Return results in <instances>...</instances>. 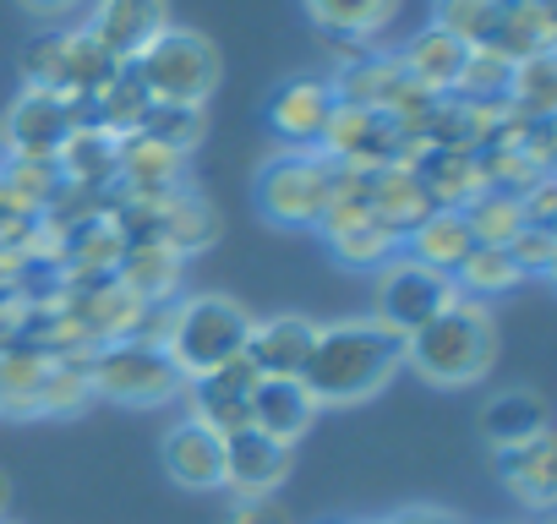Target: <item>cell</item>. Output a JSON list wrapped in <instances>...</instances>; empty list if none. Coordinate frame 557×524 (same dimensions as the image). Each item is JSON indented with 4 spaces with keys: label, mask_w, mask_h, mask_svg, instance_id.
I'll return each instance as SVG.
<instances>
[{
    "label": "cell",
    "mask_w": 557,
    "mask_h": 524,
    "mask_svg": "<svg viewBox=\"0 0 557 524\" xmlns=\"http://www.w3.org/2000/svg\"><path fill=\"white\" fill-rule=\"evenodd\" d=\"M454 285H459V296H470V301H492V296L519 290L524 274H519V262L508 257V246H470V257L454 269Z\"/></svg>",
    "instance_id": "obj_28"
},
{
    "label": "cell",
    "mask_w": 557,
    "mask_h": 524,
    "mask_svg": "<svg viewBox=\"0 0 557 524\" xmlns=\"http://www.w3.org/2000/svg\"><path fill=\"white\" fill-rule=\"evenodd\" d=\"M126 66L153 104H208L219 88V50L191 28H159Z\"/></svg>",
    "instance_id": "obj_4"
},
{
    "label": "cell",
    "mask_w": 557,
    "mask_h": 524,
    "mask_svg": "<svg viewBox=\"0 0 557 524\" xmlns=\"http://www.w3.org/2000/svg\"><path fill=\"white\" fill-rule=\"evenodd\" d=\"M312 339H318V323L312 317H296V312H278V317H262L251 323L246 334V366L257 377H301L307 355H312Z\"/></svg>",
    "instance_id": "obj_13"
},
{
    "label": "cell",
    "mask_w": 557,
    "mask_h": 524,
    "mask_svg": "<svg viewBox=\"0 0 557 524\" xmlns=\"http://www.w3.org/2000/svg\"><path fill=\"white\" fill-rule=\"evenodd\" d=\"M148 104H153V99L143 93V83L132 77V66H121V72L94 93V126H104V132H115V137H132Z\"/></svg>",
    "instance_id": "obj_33"
},
{
    "label": "cell",
    "mask_w": 557,
    "mask_h": 524,
    "mask_svg": "<svg viewBox=\"0 0 557 524\" xmlns=\"http://www.w3.org/2000/svg\"><path fill=\"white\" fill-rule=\"evenodd\" d=\"M399 366H405V339L388 334L377 317H356V323L318 328L301 383L318 399V410H329V404H361L383 394L399 377Z\"/></svg>",
    "instance_id": "obj_1"
},
{
    "label": "cell",
    "mask_w": 557,
    "mask_h": 524,
    "mask_svg": "<svg viewBox=\"0 0 557 524\" xmlns=\"http://www.w3.org/2000/svg\"><path fill=\"white\" fill-rule=\"evenodd\" d=\"M541 432H546V404L530 388H508V394L486 399V410H481V437L492 442V453L513 448L524 437H541Z\"/></svg>",
    "instance_id": "obj_27"
},
{
    "label": "cell",
    "mask_w": 557,
    "mask_h": 524,
    "mask_svg": "<svg viewBox=\"0 0 557 524\" xmlns=\"http://www.w3.org/2000/svg\"><path fill=\"white\" fill-rule=\"evenodd\" d=\"M77 126H94V93H66V99H61V93L28 88V93L7 110L0 142H7L12 159H55Z\"/></svg>",
    "instance_id": "obj_7"
},
{
    "label": "cell",
    "mask_w": 557,
    "mask_h": 524,
    "mask_svg": "<svg viewBox=\"0 0 557 524\" xmlns=\"http://www.w3.org/2000/svg\"><path fill=\"white\" fill-rule=\"evenodd\" d=\"M334 83L323 77H296L285 83L273 99H268V126L285 137V148H318L323 132H329V115H334Z\"/></svg>",
    "instance_id": "obj_14"
},
{
    "label": "cell",
    "mask_w": 557,
    "mask_h": 524,
    "mask_svg": "<svg viewBox=\"0 0 557 524\" xmlns=\"http://www.w3.org/2000/svg\"><path fill=\"white\" fill-rule=\"evenodd\" d=\"M290 459H296V448L240 426V432L224 437V475H219V486H230L235 502L273 497L278 486H285V475H290Z\"/></svg>",
    "instance_id": "obj_10"
},
{
    "label": "cell",
    "mask_w": 557,
    "mask_h": 524,
    "mask_svg": "<svg viewBox=\"0 0 557 524\" xmlns=\"http://www.w3.org/2000/svg\"><path fill=\"white\" fill-rule=\"evenodd\" d=\"M459 213H465V224H470V240H475V246H508V240L524 229L519 197H508V191H475Z\"/></svg>",
    "instance_id": "obj_34"
},
{
    "label": "cell",
    "mask_w": 557,
    "mask_h": 524,
    "mask_svg": "<svg viewBox=\"0 0 557 524\" xmlns=\"http://www.w3.org/2000/svg\"><path fill=\"white\" fill-rule=\"evenodd\" d=\"M470 224H465V213L459 208H432L416 229H405V240H399V251L410 257V262H421V269H437V274H448L454 279V269L470 257Z\"/></svg>",
    "instance_id": "obj_19"
},
{
    "label": "cell",
    "mask_w": 557,
    "mask_h": 524,
    "mask_svg": "<svg viewBox=\"0 0 557 524\" xmlns=\"http://www.w3.org/2000/svg\"><path fill=\"white\" fill-rule=\"evenodd\" d=\"M497 361V323L486 301L454 296L426 328L405 339V366H416L421 383L432 388H470L492 372Z\"/></svg>",
    "instance_id": "obj_2"
},
{
    "label": "cell",
    "mask_w": 557,
    "mask_h": 524,
    "mask_svg": "<svg viewBox=\"0 0 557 524\" xmlns=\"http://www.w3.org/2000/svg\"><path fill=\"white\" fill-rule=\"evenodd\" d=\"M181 274H186V257L170 251L164 240H126V251H121V262H115V285L132 290L143 307L175 301Z\"/></svg>",
    "instance_id": "obj_17"
},
{
    "label": "cell",
    "mask_w": 557,
    "mask_h": 524,
    "mask_svg": "<svg viewBox=\"0 0 557 524\" xmlns=\"http://www.w3.org/2000/svg\"><path fill=\"white\" fill-rule=\"evenodd\" d=\"M159 28H170V12H164V0H94V12H88V39L110 55V61H132Z\"/></svg>",
    "instance_id": "obj_12"
},
{
    "label": "cell",
    "mask_w": 557,
    "mask_h": 524,
    "mask_svg": "<svg viewBox=\"0 0 557 524\" xmlns=\"http://www.w3.org/2000/svg\"><path fill=\"white\" fill-rule=\"evenodd\" d=\"M0 524H7V519H0Z\"/></svg>",
    "instance_id": "obj_42"
},
{
    "label": "cell",
    "mask_w": 557,
    "mask_h": 524,
    "mask_svg": "<svg viewBox=\"0 0 557 524\" xmlns=\"http://www.w3.org/2000/svg\"><path fill=\"white\" fill-rule=\"evenodd\" d=\"M312 421H318V399L307 394L301 377H262L251 388V432L296 448L312 432Z\"/></svg>",
    "instance_id": "obj_15"
},
{
    "label": "cell",
    "mask_w": 557,
    "mask_h": 524,
    "mask_svg": "<svg viewBox=\"0 0 557 524\" xmlns=\"http://www.w3.org/2000/svg\"><path fill=\"white\" fill-rule=\"evenodd\" d=\"M454 296H459V285H454L448 274L421 269V262H410V257H394L388 269H383V279H377V312H372V317H377L388 334L410 339V334L426 328Z\"/></svg>",
    "instance_id": "obj_8"
},
{
    "label": "cell",
    "mask_w": 557,
    "mask_h": 524,
    "mask_svg": "<svg viewBox=\"0 0 557 524\" xmlns=\"http://www.w3.org/2000/svg\"><path fill=\"white\" fill-rule=\"evenodd\" d=\"M497 475H503V486H508L524 508L546 513V508L557 502V475H552V432L524 437V442H513V448H497Z\"/></svg>",
    "instance_id": "obj_22"
},
{
    "label": "cell",
    "mask_w": 557,
    "mask_h": 524,
    "mask_svg": "<svg viewBox=\"0 0 557 524\" xmlns=\"http://www.w3.org/2000/svg\"><path fill=\"white\" fill-rule=\"evenodd\" d=\"M213 235H219V219H213V208H208L191 186H175L170 197H159V202H153L148 240H164L170 251L191 257V251L213 246Z\"/></svg>",
    "instance_id": "obj_18"
},
{
    "label": "cell",
    "mask_w": 557,
    "mask_h": 524,
    "mask_svg": "<svg viewBox=\"0 0 557 524\" xmlns=\"http://www.w3.org/2000/svg\"><path fill=\"white\" fill-rule=\"evenodd\" d=\"M508 257L519 262L524 279H546L557 269V229L552 224H524L513 240H508Z\"/></svg>",
    "instance_id": "obj_38"
},
{
    "label": "cell",
    "mask_w": 557,
    "mask_h": 524,
    "mask_svg": "<svg viewBox=\"0 0 557 524\" xmlns=\"http://www.w3.org/2000/svg\"><path fill=\"white\" fill-rule=\"evenodd\" d=\"M0 180H7L34 213H45L61 191H66V180H61V170H55V159H7L0 164Z\"/></svg>",
    "instance_id": "obj_37"
},
{
    "label": "cell",
    "mask_w": 557,
    "mask_h": 524,
    "mask_svg": "<svg viewBox=\"0 0 557 524\" xmlns=\"http://www.w3.org/2000/svg\"><path fill=\"white\" fill-rule=\"evenodd\" d=\"M399 88H405L399 55H383V50H356L334 77V99L361 104V110H388L399 99Z\"/></svg>",
    "instance_id": "obj_24"
},
{
    "label": "cell",
    "mask_w": 557,
    "mask_h": 524,
    "mask_svg": "<svg viewBox=\"0 0 557 524\" xmlns=\"http://www.w3.org/2000/svg\"><path fill=\"white\" fill-rule=\"evenodd\" d=\"M329 246H334L339 262H350V269H388V262L399 257V235L383 219H372V213L329 229Z\"/></svg>",
    "instance_id": "obj_29"
},
{
    "label": "cell",
    "mask_w": 557,
    "mask_h": 524,
    "mask_svg": "<svg viewBox=\"0 0 557 524\" xmlns=\"http://www.w3.org/2000/svg\"><path fill=\"white\" fill-rule=\"evenodd\" d=\"M552 45H557L552 0H497V23H492L481 50H492L508 66H519L530 55H552Z\"/></svg>",
    "instance_id": "obj_16"
},
{
    "label": "cell",
    "mask_w": 557,
    "mask_h": 524,
    "mask_svg": "<svg viewBox=\"0 0 557 524\" xmlns=\"http://www.w3.org/2000/svg\"><path fill=\"white\" fill-rule=\"evenodd\" d=\"M23 12H34V17H66V12H77L83 0H17Z\"/></svg>",
    "instance_id": "obj_40"
},
{
    "label": "cell",
    "mask_w": 557,
    "mask_h": 524,
    "mask_svg": "<svg viewBox=\"0 0 557 524\" xmlns=\"http://www.w3.org/2000/svg\"><path fill=\"white\" fill-rule=\"evenodd\" d=\"M492 23H497V0H437L432 7V28L459 39L465 50H481Z\"/></svg>",
    "instance_id": "obj_35"
},
{
    "label": "cell",
    "mask_w": 557,
    "mask_h": 524,
    "mask_svg": "<svg viewBox=\"0 0 557 524\" xmlns=\"http://www.w3.org/2000/svg\"><path fill=\"white\" fill-rule=\"evenodd\" d=\"M307 12L334 39H367V34H377V28L394 23L399 0H307Z\"/></svg>",
    "instance_id": "obj_30"
},
{
    "label": "cell",
    "mask_w": 557,
    "mask_h": 524,
    "mask_svg": "<svg viewBox=\"0 0 557 524\" xmlns=\"http://www.w3.org/2000/svg\"><path fill=\"white\" fill-rule=\"evenodd\" d=\"M208 132V104H148L143 121H137V137L170 148V153H191Z\"/></svg>",
    "instance_id": "obj_31"
},
{
    "label": "cell",
    "mask_w": 557,
    "mask_h": 524,
    "mask_svg": "<svg viewBox=\"0 0 557 524\" xmlns=\"http://www.w3.org/2000/svg\"><path fill=\"white\" fill-rule=\"evenodd\" d=\"M432 197V208H465L475 191H481V170H475V153L465 148H426L416 164H410Z\"/></svg>",
    "instance_id": "obj_26"
},
{
    "label": "cell",
    "mask_w": 557,
    "mask_h": 524,
    "mask_svg": "<svg viewBox=\"0 0 557 524\" xmlns=\"http://www.w3.org/2000/svg\"><path fill=\"white\" fill-rule=\"evenodd\" d=\"M367 208H372V219H383L405 240V229H416L432 213V197H426V186H421V175L410 164H383V170H372Z\"/></svg>",
    "instance_id": "obj_25"
},
{
    "label": "cell",
    "mask_w": 557,
    "mask_h": 524,
    "mask_svg": "<svg viewBox=\"0 0 557 524\" xmlns=\"http://www.w3.org/2000/svg\"><path fill=\"white\" fill-rule=\"evenodd\" d=\"M224 524H296V519L278 497H251V502H235V513Z\"/></svg>",
    "instance_id": "obj_39"
},
{
    "label": "cell",
    "mask_w": 557,
    "mask_h": 524,
    "mask_svg": "<svg viewBox=\"0 0 557 524\" xmlns=\"http://www.w3.org/2000/svg\"><path fill=\"white\" fill-rule=\"evenodd\" d=\"M164 470H170V481H181L191 491L219 486V475H224V437H213L208 426H197L186 415L181 426L164 432Z\"/></svg>",
    "instance_id": "obj_21"
},
{
    "label": "cell",
    "mask_w": 557,
    "mask_h": 524,
    "mask_svg": "<svg viewBox=\"0 0 557 524\" xmlns=\"http://www.w3.org/2000/svg\"><path fill=\"white\" fill-rule=\"evenodd\" d=\"M334 197V159L318 148H285L257 170V208L273 224H318Z\"/></svg>",
    "instance_id": "obj_6"
},
{
    "label": "cell",
    "mask_w": 557,
    "mask_h": 524,
    "mask_svg": "<svg viewBox=\"0 0 557 524\" xmlns=\"http://www.w3.org/2000/svg\"><path fill=\"white\" fill-rule=\"evenodd\" d=\"M465 61H470V50L459 45V39H448V34H437L432 23L399 50V72L416 83V88H426V93H437V99H448L454 93V83H459V72H465Z\"/></svg>",
    "instance_id": "obj_23"
},
{
    "label": "cell",
    "mask_w": 557,
    "mask_h": 524,
    "mask_svg": "<svg viewBox=\"0 0 557 524\" xmlns=\"http://www.w3.org/2000/svg\"><path fill=\"white\" fill-rule=\"evenodd\" d=\"M257 383H262V377L246 366V355L230 361V366H219V372H208V377H197V383H186L191 421L208 426L213 437H230V432L251 426V388H257Z\"/></svg>",
    "instance_id": "obj_11"
},
{
    "label": "cell",
    "mask_w": 557,
    "mask_h": 524,
    "mask_svg": "<svg viewBox=\"0 0 557 524\" xmlns=\"http://www.w3.org/2000/svg\"><path fill=\"white\" fill-rule=\"evenodd\" d=\"M7 508H12V481H7V470H0V519H7Z\"/></svg>",
    "instance_id": "obj_41"
},
{
    "label": "cell",
    "mask_w": 557,
    "mask_h": 524,
    "mask_svg": "<svg viewBox=\"0 0 557 524\" xmlns=\"http://www.w3.org/2000/svg\"><path fill=\"white\" fill-rule=\"evenodd\" d=\"M508 110L530 115V121H552L557 110V61L552 55H530L513 66L508 77Z\"/></svg>",
    "instance_id": "obj_32"
},
{
    "label": "cell",
    "mask_w": 557,
    "mask_h": 524,
    "mask_svg": "<svg viewBox=\"0 0 557 524\" xmlns=\"http://www.w3.org/2000/svg\"><path fill=\"white\" fill-rule=\"evenodd\" d=\"M246 334H251V312L235 296H186V301H175L164 355L175 361V372L186 383H197V377L240 361Z\"/></svg>",
    "instance_id": "obj_3"
},
{
    "label": "cell",
    "mask_w": 557,
    "mask_h": 524,
    "mask_svg": "<svg viewBox=\"0 0 557 524\" xmlns=\"http://www.w3.org/2000/svg\"><path fill=\"white\" fill-rule=\"evenodd\" d=\"M508 77H513V66H508L503 55H492V50H470V61H465V72H459V83H454L448 99L503 104V99H508Z\"/></svg>",
    "instance_id": "obj_36"
},
{
    "label": "cell",
    "mask_w": 557,
    "mask_h": 524,
    "mask_svg": "<svg viewBox=\"0 0 557 524\" xmlns=\"http://www.w3.org/2000/svg\"><path fill=\"white\" fill-rule=\"evenodd\" d=\"M121 72V61H110L83 28L77 34H55L45 45H34L23 55V77L28 88H45V93H99L110 77Z\"/></svg>",
    "instance_id": "obj_9"
},
{
    "label": "cell",
    "mask_w": 557,
    "mask_h": 524,
    "mask_svg": "<svg viewBox=\"0 0 557 524\" xmlns=\"http://www.w3.org/2000/svg\"><path fill=\"white\" fill-rule=\"evenodd\" d=\"M88 388L110 404H170L186 394V377L175 372V361L159 345L143 339H110L99 350H88Z\"/></svg>",
    "instance_id": "obj_5"
},
{
    "label": "cell",
    "mask_w": 557,
    "mask_h": 524,
    "mask_svg": "<svg viewBox=\"0 0 557 524\" xmlns=\"http://www.w3.org/2000/svg\"><path fill=\"white\" fill-rule=\"evenodd\" d=\"M115 159H121V137L104 132V126H77L66 137V148L55 153V170L66 186L77 191H115Z\"/></svg>",
    "instance_id": "obj_20"
}]
</instances>
